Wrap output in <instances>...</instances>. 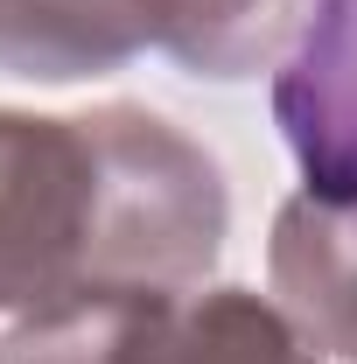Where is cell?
Masks as SVG:
<instances>
[{"label":"cell","mask_w":357,"mask_h":364,"mask_svg":"<svg viewBox=\"0 0 357 364\" xmlns=\"http://www.w3.org/2000/svg\"><path fill=\"white\" fill-rule=\"evenodd\" d=\"M315 0H154V49H169L189 77H260L280 70L309 36Z\"/></svg>","instance_id":"6"},{"label":"cell","mask_w":357,"mask_h":364,"mask_svg":"<svg viewBox=\"0 0 357 364\" xmlns=\"http://www.w3.org/2000/svg\"><path fill=\"white\" fill-rule=\"evenodd\" d=\"M267 273L273 301L294 316L322 358L357 364V196H287L267 238Z\"/></svg>","instance_id":"3"},{"label":"cell","mask_w":357,"mask_h":364,"mask_svg":"<svg viewBox=\"0 0 357 364\" xmlns=\"http://www.w3.org/2000/svg\"><path fill=\"white\" fill-rule=\"evenodd\" d=\"M154 364H322V350L267 294H245V287H211L203 294L196 287L176 309Z\"/></svg>","instance_id":"7"},{"label":"cell","mask_w":357,"mask_h":364,"mask_svg":"<svg viewBox=\"0 0 357 364\" xmlns=\"http://www.w3.org/2000/svg\"><path fill=\"white\" fill-rule=\"evenodd\" d=\"M105 154L98 119H36L0 105V316L98 287Z\"/></svg>","instance_id":"1"},{"label":"cell","mask_w":357,"mask_h":364,"mask_svg":"<svg viewBox=\"0 0 357 364\" xmlns=\"http://www.w3.org/2000/svg\"><path fill=\"white\" fill-rule=\"evenodd\" d=\"M189 294L154 287H70L28 316H7L0 364H154Z\"/></svg>","instance_id":"4"},{"label":"cell","mask_w":357,"mask_h":364,"mask_svg":"<svg viewBox=\"0 0 357 364\" xmlns=\"http://www.w3.org/2000/svg\"><path fill=\"white\" fill-rule=\"evenodd\" d=\"M273 119L294 147L309 196H357V0H315L302 49L280 63Z\"/></svg>","instance_id":"2"},{"label":"cell","mask_w":357,"mask_h":364,"mask_svg":"<svg viewBox=\"0 0 357 364\" xmlns=\"http://www.w3.org/2000/svg\"><path fill=\"white\" fill-rule=\"evenodd\" d=\"M154 43V0H0V70L78 85Z\"/></svg>","instance_id":"5"}]
</instances>
